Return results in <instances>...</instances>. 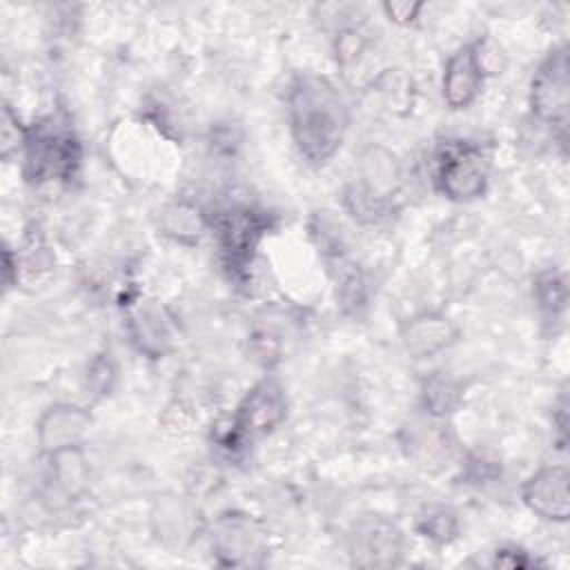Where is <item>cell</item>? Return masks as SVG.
Segmentation results:
<instances>
[{"label":"cell","mask_w":570,"mask_h":570,"mask_svg":"<svg viewBox=\"0 0 570 570\" xmlns=\"http://www.w3.org/2000/svg\"><path fill=\"white\" fill-rule=\"evenodd\" d=\"M22 156L31 183H69L80 169L82 147L69 120L51 114L27 127Z\"/></svg>","instance_id":"obj_2"},{"label":"cell","mask_w":570,"mask_h":570,"mask_svg":"<svg viewBox=\"0 0 570 570\" xmlns=\"http://www.w3.org/2000/svg\"><path fill=\"white\" fill-rule=\"evenodd\" d=\"M365 47H367V42H365L363 33L356 27L341 29L336 33V40H334V51H336L338 65H343V67L354 65L356 58L365 51Z\"/></svg>","instance_id":"obj_19"},{"label":"cell","mask_w":570,"mask_h":570,"mask_svg":"<svg viewBox=\"0 0 570 570\" xmlns=\"http://www.w3.org/2000/svg\"><path fill=\"white\" fill-rule=\"evenodd\" d=\"M456 338H459L456 325L436 312L416 314L401 330L403 347L414 358H430L448 350L450 345H454Z\"/></svg>","instance_id":"obj_12"},{"label":"cell","mask_w":570,"mask_h":570,"mask_svg":"<svg viewBox=\"0 0 570 570\" xmlns=\"http://www.w3.org/2000/svg\"><path fill=\"white\" fill-rule=\"evenodd\" d=\"M151 519L158 523L156 525V537L165 543H185L194 537L196 528V510L189 508L183 499H163L156 503V510L151 512Z\"/></svg>","instance_id":"obj_14"},{"label":"cell","mask_w":570,"mask_h":570,"mask_svg":"<svg viewBox=\"0 0 570 570\" xmlns=\"http://www.w3.org/2000/svg\"><path fill=\"white\" fill-rule=\"evenodd\" d=\"M269 227H272L269 214L249 205H236L218 214V218L214 220L218 247L225 265L234 274L243 272L252 263L256 247L261 245Z\"/></svg>","instance_id":"obj_5"},{"label":"cell","mask_w":570,"mask_h":570,"mask_svg":"<svg viewBox=\"0 0 570 570\" xmlns=\"http://www.w3.org/2000/svg\"><path fill=\"white\" fill-rule=\"evenodd\" d=\"M534 298H537V305L548 316L561 314L568 303V287H566L563 274H559L554 269L539 274L534 281Z\"/></svg>","instance_id":"obj_18"},{"label":"cell","mask_w":570,"mask_h":570,"mask_svg":"<svg viewBox=\"0 0 570 570\" xmlns=\"http://www.w3.org/2000/svg\"><path fill=\"white\" fill-rule=\"evenodd\" d=\"M494 566H501V568H532L537 561L523 550V548H517V546H503L494 552Z\"/></svg>","instance_id":"obj_22"},{"label":"cell","mask_w":570,"mask_h":570,"mask_svg":"<svg viewBox=\"0 0 570 570\" xmlns=\"http://www.w3.org/2000/svg\"><path fill=\"white\" fill-rule=\"evenodd\" d=\"M287 416V396L283 385L267 376L258 381L238 403L229 430V448L245 445L276 430Z\"/></svg>","instance_id":"obj_4"},{"label":"cell","mask_w":570,"mask_h":570,"mask_svg":"<svg viewBox=\"0 0 570 570\" xmlns=\"http://www.w3.org/2000/svg\"><path fill=\"white\" fill-rule=\"evenodd\" d=\"M570 109L568 47L559 45L537 67L530 82V111L543 125H566Z\"/></svg>","instance_id":"obj_6"},{"label":"cell","mask_w":570,"mask_h":570,"mask_svg":"<svg viewBox=\"0 0 570 570\" xmlns=\"http://www.w3.org/2000/svg\"><path fill=\"white\" fill-rule=\"evenodd\" d=\"M485 78L479 42L461 45L445 62L441 94L450 109H468L481 94Z\"/></svg>","instance_id":"obj_9"},{"label":"cell","mask_w":570,"mask_h":570,"mask_svg":"<svg viewBox=\"0 0 570 570\" xmlns=\"http://www.w3.org/2000/svg\"><path fill=\"white\" fill-rule=\"evenodd\" d=\"M490 160L474 142H445L434 163L436 189L454 203H470L485 194Z\"/></svg>","instance_id":"obj_3"},{"label":"cell","mask_w":570,"mask_h":570,"mask_svg":"<svg viewBox=\"0 0 570 570\" xmlns=\"http://www.w3.org/2000/svg\"><path fill=\"white\" fill-rule=\"evenodd\" d=\"M205 227H207L205 216L185 200L167 205L160 214L163 234L171 236L178 243H198Z\"/></svg>","instance_id":"obj_15"},{"label":"cell","mask_w":570,"mask_h":570,"mask_svg":"<svg viewBox=\"0 0 570 570\" xmlns=\"http://www.w3.org/2000/svg\"><path fill=\"white\" fill-rule=\"evenodd\" d=\"M49 474L53 485L67 499L82 497L89 485V463L85 459L82 445L65 448L49 454Z\"/></svg>","instance_id":"obj_13"},{"label":"cell","mask_w":570,"mask_h":570,"mask_svg":"<svg viewBox=\"0 0 570 570\" xmlns=\"http://www.w3.org/2000/svg\"><path fill=\"white\" fill-rule=\"evenodd\" d=\"M521 501L546 521L563 523L570 517V474L566 465H546L521 485Z\"/></svg>","instance_id":"obj_8"},{"label":"cell","mask_w":570,"mask_h":570,"mask_svg":"<svg viewBox=\"0 0 570 570\" xmlns=\"http://www.w3.org/2000/svg\"><path fill=\"white\" fill-rule=\"evenodd\" d=\"M423 405L430 414L434 416H445L450 414L459 401H461V385L445 376V374H432L425 383H423Z\"/></svg>","instance_id":"obj_17"},{"label":"cell","mask_w":570,"mask_h":570,"mask_svg":"<svg viewBox=\"0 0 570 570\" xmlns=\"http://www.w3.org/2000/svg\"><path fill=\"white\" fill-rule=\"evenodd\" d=\"M87 383L96 396H107L116 383V365L109 354H100L91 361L87 372Z\"/></svg>","instance_id":"obj_20"},{"label":"cell","mask_w":570,"mask_h":570,"mask_svg":"<svg viewBox=\"0 0 570 570\" xmlns=\"http://www.w3.org/2000/svg\"><path fill=\"white\" fill-rule=\"evenodd\" d=\"M403 534L401 530L383 519L370 517L354 525L350 534V557L358 568H392L401 561Z\"/></svg>","instance_id":"obj_7"},{"label":"cell","mask_w":570,"mask_h":570,"mask_svg":"<svg viewBox=\"0 0 570 570\" xmlns=\"http://www.w3.org/2000/svg\"><path fill=\"white\" fill-rule=\"evenodd\" d=\"M423 11V2H407V0H396V2H383V13L394 22V24H412L419 13Z\"/></svg>","instance_id":"obj_21"},{"label":"cell","mask_w":570,"mask_h":570,"mask_svg":"<svg viewBox=\"0 0 570 570\" xmlns=\"http://www.w3.org/2000/svg\"><path fill=\"white\" fill-rule=\"evenodd\" d=\"M91 414L76 403H56L42 412L36 425V439L40 450L49 456L58 450L82 445Z\"/></svg>","instance_id":"obj_11"},{"label":"cell","mask_w":570,"mask_h":570,"mask_svg":"<svg viewBox=\"0 0 570 570\" xmlns=\"http://www.w3.org/2000/svg\"><path fill=\"white\" fill-rule=\"evenodd\" d=\"M416 530L428 541L436 546H445L454 541L459 534V517L450 505H443V503L428 505L416 519Z\"/></svg>","instance_id":"obj_16"},{"label":"cell","mask_w":570,"mask_h":570,"mask_svg":"<svg viewBox=\"0 0 570 570\" xmlns=\"http://www.w3.org/2000/svg\"><path fill=\"white\" fill-rule=\"evenodd\" d=\"M212 548L229 566H258L265 557V537L249 517H220Z\"/></svg>","instance_id":"obj_10"},{"label":"cell","mask_w":570,"mask_h":570,"mask_svg":"<svg viewBox=\"0 0 570 570\" xmlns=\"http://www.w3.org/2000/svg\"><path fill=\"white\" fill-rule=\"evenodd\" d=\"M287 120L301 156L314 165H323L343 145L350 107L332 80L303 73L289 85Z\"/></svg>","instance_id":"obj_1"}]
</instances>
